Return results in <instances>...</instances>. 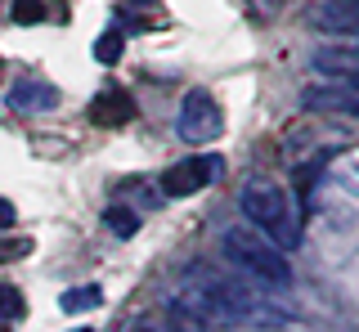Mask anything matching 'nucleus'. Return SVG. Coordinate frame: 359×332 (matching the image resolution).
Listing matches in <instances>:
<instances>
[{
  "instance_id": "nucleus-2",
  "label": "nucleus",
  "mask_w": 359,
  "mask_h": 332,
  "mask_svg": "<svg viewBox=\"0 0 359 332\" xmlns=\"http://www.w3.org/2000/svg\"><path fill=\"white\" fill-rule=\"evenodd\" d=\"M247 225L256 229L261 238H269L278 251L283 247H297L301 242V225H297V212H292L287 193L274 189V184H247L243 198H238Z\"/></svg>"
},
{
  "instance_id": "nucleus-10",
  "label": "nucleus",
  "mask_w": 359,
  "mask_h": 332,
  "mask_svg": "<svg viewBox=\"0 0 359 332\" xmlns=\"http://www.w3.org/2000/svg\"><path fill=\"white\" fill-rule=\"evenodd\" d=\"M104 225H108L117 238H130L135 229H140V216H135L130 207H108V212H104Z\"/></svg>"
},
{
  "instance_id": "nucleus-9",
  "label": "nucleus",
  "mask_w": 359,
  "mask_h": 332,
  "mask_svg": "<svg viewBox=\"0 0 359 332\" xmlns=\"http://www.w3.org/2000/svg\"><path fill=\"white\" fill-rule=\"evenodd\" d=\"M166 332H211V324L184 301V296H175V301L166 305Z\"/></svg>"
},
{
  "instance_id": "nucleus-16",
  "label": "nucleus",
  "mask_w": 359,
  "mask_h": 332,
  "mask_svg": "<svg viewBox=\"0 0 359 332\" xmlns=\"http://www.w3.org/2000/svg\"><path fill=\"white\" fill-rule=\"evenodd\" d=\"M261 5H265V9H283L287 0H261Z\"/></svg>"
},
{
  "instance_id": "nucleus-13",
  "label": "nucleus",
  "mask_w": 359,
  "mask_h": 332,
  "mask_svg": "<svg viewBox=\"0 0 359 332\" xmlns=\"http://www.w3.org/2000/svg\"><path fill=\"white\" fill-rule=\"evenodd\" d=\"M95 59H99V63H117V59H121V32H104V36H99Z\"/></svg>"
},
{
  "instance_id": "nucleus-7",
  "label": "nucleus",
  "mask_w": 359,
  "mask_h": 332,
  "mask_svg": "<svg viewBox=\"0 0 359 332\" xmlns=\"http://www.w3.org/2000/svg\"><path fill=\"white\" fill-rule=\"evenodd\" d=\"M9 108L14 113H50V108H59V90L45 81H18L9 90Z\"/></svg>"
},
{
  "instance_id": "nucleus-11",
  "label": "nucleus",
  "mask_w": 359,
  "mask_h": 332,
  "mask_svg": "<svg viewBox=\"0 0 359 332\" xmlns=\"http://www.w3.org/2000/svg\"><path fill=\"white\" fill-rule=\"evenodd\" d=\"M67 314H81V310H95L99 305V287L90 283V287H72V292H63V301H59Z\"/></svg>"
},
{
  "instance_id": "nucleus-15",
  "label": "nucleus",
  "mask_w": 359,
  "mask_h": 332,
  "mask_svg": "<svg viewBox=\"0 0 359 332\" xmlns=\"http://www.w3.org/2000/svg\"><path fill=\"white\" fill-rule=\"evenodd\" d=\"M9 225H14V202L0 198V229H9Z\"/></svg>"
},
{
  "instance_id": "nucleus-17",
  "label": "nucleus",
  "mask_w": 359,
  "mask_h": 332,
  "mask_svg": "<svg viewBox=\"0 0 359 332\" xmlns=\"http://www.w3.org/2000/svg\"><path fill=\"white\" fill-rule=\"evenodd\" d=\"M135 332H153V328H135Z\"/></svg>"
},
{
  "instance_id": "nucleus-12",
  "label": "nucleus",
  "mask_w": 359,
  "mask_h": 332,
  "mask_svg": "<svg viewBox=\"0 0 359 332\" xmlns=\"http://www.w3.org/2000/svg\"><path fill=\"white\" fill-rule=\"evenodd\" d=\"M22 292L18 287H9V283H0V324H14V319H22Z\"/></svg>"
},
{
  "instance_id": "nucleus-14",
  "label": "nucleus",
  "mask_w": 359,
  "mask_h": 332,
  "mask_svg": "<svg viewBox=\"0 0 359 332\" xmlns=\"http://www.w3.org/2000/svg\"><path fill=\"white\" fill-rule=\"evenodd\" d=\"M27 251H32L27 238H5L0 242V261H18V256H27Z\"/></svg>"
},
{
  "instance_id": "nucleus-1",
  "label": "nucleus",
  "mask_w": 359,
  "mask_h": 332,
  "mask_svg": "<svg viewBox=\"0 0 359 332\" xmlns=\"http://www.w3.org/2000/svg\"><path fill=\"white\" fill-rule=\"evenodd\" d=\"M220 251L229 256V265H238L247 279L265 283V287H292V265L269 238H261L252 225H233L220 234Z\"/></svg>"
},
{
  "instance_id": "nucleus-5",
  "label": "nucleus",
  "mask_w": 359,
  "mask_h": 332,
  "mask_svg": "<svg viewBox=\"0 0 359 332\" xmlns=\"http://www.w3.org/2000/svg\"><path fill=\"white\" fill-rule=\"evenodd\" d=\"M90 121H95V126H126V121H135L130 90H121V85L99 90L95 99H90Z\"/></svg>"
},
{
  "instance_id": "nucleus-6",
  "label": "nucleus",
  "mask_w": 359,
  "mask_h": 332,
  "mask_svg": "<svg viewBox=\"0 0 359 332\" xmlns=\"http://www.w3.org/2000/svg\"><path fill=\"white\" fill-rule=\"evenodd\" d=\"M314 27L337 36H359V0H323L314 9Z\"/></svg>"
},
{
  "instance_id": "nucleus-8",
  "label": "nucleus",
  "mask_w": 359,
  "mask_h": 332,
  "mask_svg": "<svg viewBox=\"0 0 359 332\" xmlns=\"http://www.w3.org/2000/svg\"><path fill=\"white\" fill-rule=\"evenodd\" d=\"M9 14H14V23L32 27V23H50V18H63L67 5L63 0H14L9 5Z\"/></svg>"
},
{
  "instance_id": "nucleus-4",
  "label": "nucleus",
  "mask_w": 359,
  "mask_h": 332,
  "mask_svg": "<svg viewBox=\"0 0 359 332\" xmlns=\"http://www.w3.org/2000/svg\"><path fill=\"white\" fill-rule=\"evenodd\" d=\"M216 175H220V162L202 153V158H180L175 166H166L157 184H162V193H166V198H194V193L207 189Z\"/></svg>"
},
{
  "instance_id": "nucleus-3",
  "label": "nucleus",
  "mask_w": 359,
  "mask_h": 332,
  "mask_svg": "<svg viewBox=\"0 0 359 332\" xmlns=\"http://www.w3.org/2000/svg\"><path fill=\"white\" fill-rule=\"evenodd\" d=\"M220 130H224V113H220L216 95L189 90L184 104H180V117H175V135L184 144H211V139H220Z\"/></svg>"
},
{
  "instance_id": "nucleus-18",
  "label": "nucleus",
  "mask_w": 359,
  "mask_h": 332,
  "mask_svg": "<svg viewBox=\"0 0 359 332\" xmlns=\"http://www.w3.org/2000/svg\"><path fill=\"white\" fill-rule=\"evenodd\" d=\"M0 72H5V63H0Z\"/></svg>"
}]
</instances>
